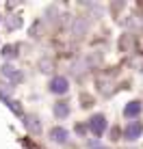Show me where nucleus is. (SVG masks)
Masks as SVG:
<instances>
[{"label": "nucleus", "instance_id": "obj_8", "mask_svg": "<svg viewBox=\"0 0 143 149\" xmlns=\"http://www.w3.org/2000/svg\"><path fill=\"white\" fill-rule=\"evenodd\" d=\"M26 125L30 127V130H35V132H39V123H37V119H28V121H26Z\"/></svg>", "mask_w": 143, "mask_h": 149}, {"label": "nucleus", "instance_id": "obj_3", "mask_svg": "<svg viewBox=\"0 0 143 149\" xmlns=\"http://www.w3.org/2000/svg\"><path fill=\"white\" fill-rule=\"evenodd\" d=\"M50 89H52L54 93H65V91H67V80L65 78H54L50 82Z\"/></svg>", "mask_w": 143, "mask_h": 149}, {"label": "nucleus", "instance_id": "obj_1", "mask_svg": "<svg viewBox=\"0 0 143 149\" xmlns=\"http://www.w3.org/2000/svg\"><path fill=\"white\" fill-rule=\"evenodd\" d=\"M89 127H91V132H93L95 136H102V134H104V127H106V121H104V117H102V115H95V117H91V121H89Z\"/></svg>", "mask_w": 143, "mask_h": 149}, {"label": "nucleus", "instance_id": "obj_6", "mask_svg": "<svg viewBox=\"0 0 143 149\" xmlns=\"http://www.w3.org/2000/svg\"><path fill=\"white\" fill-rule=\"evenodd\" d=\"M141 112V104L139 102H132V104L126 106V117H137Z\"/></svg>", "mask_w": 143, "mask_h": 149}, {"label": "nucleus", "instance_id": "obj_9", "mask_svg": "<svg viewBox=\"0 0 143 149\" xmlns=\"http://www.w3.org/2000/svg\"><path fill=\"white\" fill-rule=\"evenodd\" d=\"M2 54H4V56H15V45H7Z\"/></svg>", "mask_w": 143, "mask_h": 149}, {"label": "nucleus", "instance_id": "obj_4", "mask_svg": "<svg viewBox=\"0 0 143 149\" xmlns=\"http://www.w3.org/2000/svg\"><path fill=\"white\" fill-rule=\"evenodd\" d=\"M2 74H4V78H9V80H13V82H20L22 80V74H20V71H15L13 67H2Z\"/></svg>", "mask_w": 143, "mask_h": 149}, {"label": "nucleus", "instance_id": "obj_2", "mask_svg": "<svg viewBox=\"0 0 143 149\" xmlns=\"http://www.w3.org/2000/svg\"><path fill=\"white\" fill-rule=\"evenodd\" d=\"M141 132H143V125L139 121H130L128 123V127H126V138H128V141H137V138L141 136Z\"/></svg>", "mask_w": 143, "mask_h": 149}, {"label": "nucleus", "instance_id": "obj_7", "mask_svg": "<svg viewBox=\"0 0 143 149\" xmlns=\"http://www.w3.org/2000/svg\"><path fill=\"white\" fill-rule=\"evenodd\" d=\"M54 112H57L59 117H65V115H67V112H69V108H67V106H65V104H59L57 108H54Z\"/></svg>", "mask_w": 143, "mask_h": 149}, {"label": "nucleus", "instance_id": "obj_5", "mask_svg": "<svg viewBox=\"0 0 143 149\" xmlns=\"http://www.w3.org/2000/svg\"><path fill=\"white\" fill-rule=\"evenodd\" d=\"M50 136H52V141H57V143H65L67 141V132H65L63 127H54V130L50 132Z\"/></svg>", "mask_w": 143, "mask_h": 149}]
</instances>
